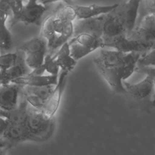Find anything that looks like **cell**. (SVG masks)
Masks as SVG:
<instances>
[{
  "label": "cell",
  "mask_w": 155,
  "mask_h": 155,
  "mask_svg": "<svg viewBox=\"0 0 155 155\" xmlns=\"http://www.w3.org/2000/svg\"><path fill=\"white\" fill-rule=\"evenodd\" d=\"M68 74V73L67 71H60L58 82L51 96L46 101L44 108L42 111L43 114L50 120L52 119L59 107Z\"/></svg>",
  "instance_id": "obj_7"
},
{
  "label": "cell",
  "mask_w": 155,
  "mask_h": 155,
  "mask_svg": "<svg viewBox=\"0 0 155 155\" xmlns=\"http://www.w3.org/2000/svg\"><path fill=\"white\" fill-rule=\"evenodd\" d=\"M46 53H36L24 54L25 62L28 68L35 70L39 68L44 64Z\"/></svg>",
  "instance_id": "obj_23"
},
{
  "label": "cell",
  "mask_w": 155,
  "mask_h": 155,
  "mask_svg": "<svg viewBox=\"0 0 155 155\" xmlns=\"http://www.w3.org/2000/svg\"><path fill=\"white\" fill-rule=\"evenodd\" d=\"M155 15V0L139 1L134 28L137 27L146 18Z\"/></svg>",
  "instance_id": "obj_20"
},
{
  "label": "cell",
  "mask_w": 155,
  "mask_h": 155,
  "mask_svg": "<svg viewBox=\"0 0 155 155\" xmlns=\"http://www.w3.org/2000/svg\"><path fill=\"white\" fill-rule=\"evenodd\" d=\"M0 155H5V154L4 153V152L2 150H0Z\"/></svg>",
  "instance_id": "obj_33"
},
{
  "label": "cell",
  "mask_w": 155,
  "mask_h": 155,
  "mask_svg": "<svg viewBox=\"0 0 155 155\" xmlns=\"http://www.w3.org/2000/svg\"><path fill=\"white\" fill-rule=\"evenodd\" d=\"M59 76L48 74H32L28 73L27 75L12 81L10 83L23 85L24 87H42L47 85H56Z\"/></svg>",
  "instance_id": "obj_14"
},
{
  "label": "cell",
  "mask_w": 155,
  "mask_h": 155,
  "mask_svg": "<svg viewBox=\"0 0 155 155\" xmlns=\"http://www.w3.org/2000/svg\"><path fill=\"white\" fill-rule=\"evenodd\" d=\"M68 42L65 43L53 56L59 67L61 71L69 73L74 69L77 64V61L71 56Z\"/></svg>",
  "instance_id": "obj_16"
},
{
  "label": "cell",
  "mask_w": 155,
  "mask_h": 155,
  "mask_svg": "<svg viewBox=\"0 0 155 155\" xmlns=\"http://www.w3.org/2000/svg\"><path fill=\"white\" fill-rule=\"evenodd\" d=\"M154 18H155V15H154Z\"/></svg>",
  "instance_id": "obj_35"
},
{
  "label": "cell",
  "mask_w": 155,
  "mask_h": 155,
  "mask_svg": "<svg viewBox=\"0 0 155 155\" xmlns=\"http://www.w3.org/2000/svg\"><path fill=\"white\" fill-rule=\"evenodd\" d=\"M142 54L132 52L125 53L117 50L102 49L93 59L96 67L111 90L116 94H125L123 81L135 71Z\"/></svg>",
  "instance_id": "obj_1"
},
{
  "label": "cell",
  "mask_w": 155,
  "mask_h": 155,
  "mask_svg": "<svg viewBox=\"0 0 155 155\" xmlns=\"http://www.w3.org/2000/svg\"><path fill=\"white\" fill-rule=\"evenodd\" d=\"M47 48L48 46L46 40L40 36L33 38L24 42L20 47L19 50H21L24 54L36 53H44L47 54Z\"/></svg>",
  "instance_id": "obj_18"
},
{
  "label": "cell",
  "mask_w": 155,
  "mask_h": 155,
  "mask_svg": "<svg viewBox=\"0 0 155 155\" xmlns=\"http://www.w3.org/2000/svg\"><path fill=\"white\" fill-rule=\"evenodd\" d=\"M104 47H111L116 50L128 53H140L142 55L150 51L154 46L143 44L129 39L126 34H121L113 38H102Z\"/></svg>",
  "instance_id": "obj_5"
},
{
  "label": "cell",
  "mask_w": 155,
  "mask_h": 155,
  "mask_svg": "<svg viewBox=\"0 0 155 155\" xmlns=\"http://www.w3.org/2000/svg\"><path fill=\"white\" fill-rule=\"evenodd\" d=\"M55 85H51L42 87H25L24 91L26 94H34L46 102L53 91Z\"/></svg>",
  "instance_id": "obj_22"
},
{
  "label": "cell",
  "mask_w": 155,
  "mask_h": 155,
  "mask_svg": "<svg viewBox=\"0 0 155 155\" xmlns=\"http://www.w3.org/2000/svg\"><path fill=\"white\" fill-rule=\"evenodd\" d=\"M42 67L44 69L45 74L59 76L60 68L57 64L53 55L50 54H46Z\"/></svg>",
  "instance_id": "obj_27"
},
{
  "label": "cell",
  "mask_w": 155,
  "mask_h": 155,
  "mask_svg": "<svg viewBox=\"0 0 155 155\" xmlns=\"http://www.w3.org/2000/svg\"><path fill=\"white\" fill-rule=\"evenodd\" d=\"M118 5V3L109 5H101L97 4H90L82 5L73 4L76 12L77 19H86L97 17L111 12Z\"/></svg>",
  "instance_id": "obj_13"
},
{
  "label": "cell",
  "mask_w": 155,
  "mask_h": 155,
  "mask_svg": "<svg viewBox=\"0 0 155 155\" xmlns=\"http://www.w3.org/2000/svg\"><path fill=\"white\" fill-rule=\"evenodd\" d=\"M8 11L7 1H0V54L9 53L13 45L12 35L7 25Z\"/></svg>",
  "instance_id": "obj_9"
},
{
  "label": "cell",
  "mask_w": 155,
  "mask_h": 155,
  "mask_svg": "<svg viewBox=\"0 0 155 155\" xmlns=\"http://www.w3.org/2000/svg\"><path fill=\"white\" fill-rule=\"evenodd\" d=\"M9 124L10 123L5 117L0 116V138H2Z\"/></svg>",
  "instance_id": "obj_32"
},
{
  "label": "cell",
  "mask_w": 155,
  "mask_h": 155,
  "mask_svg": "<svg viewBox=\"0 0 155 155\" xmlns=\"http://www.w3.org/2000/svg\"><path fill=\"white\" fill-rule=\"evenodd\" d=\"M68 42L70 47L71 56L77 62L81 58L86 56L87 55L93 51L92 50L85 47L70 39L68 41Z\"/></svg>",
  "instance_id": "obj_24"
},
{
  "label": "cell",
  "mask_w": 155,
  "mask_h": 155,
  "mask_svg": "<svg viewBox=\"0 0 155 155\" xmlns=\"http://www.w3.org/2000/svg\"><path fill=\"white\" fill-rule=\"evenodd\" d=\"M28 109V116L25 125L36 142L47 140L51 133V120L48 119L42 111Z\"/></svg>",
  "instance_id": "obj_3"
},
{
  "label": "cell",
  "mask_w": 155,
  "mask_h": 155,
  "mask_svg": "<svg viewBox=\"0 0 155 155\" xmlns=\"http://www.w3.org/2000/svg\"><path fill=\"white\" fill-rule=\"evenodd\" d=\"M1 78H2V73L1 71L0 70V84H1Z\"/></svg>",
  "instance_id": "obj_34"
},
{
  "label": "cell",
  "mask_w": 155,
  "mask_h": 155,
  "mask_svg": "<svg viewBox=\"0 0 155 155\" xmlns=\"http://www.w3.org/2000/svg\"><path fill=\"white\" fill-rule=\"evenodd\" d=\"M25 97V100L29 107H31L32 108H34L36 110H43L46 102L45 101H43L40 97L31 94H26Z\"/></svg>",
  "instance_id": "obj_30"
},
{
  "label": "cell",
  "mask_w": 155,
  "mask_h": 155,
  "mask_svg": "<svg viewBox=\"0 0 155 155\" xmlns=\"http://www.w3.org/2000/svg\"><path fill=\"white\" fill-rule=\"evenodd\" d=\"M19 54L16 52L0 54V70L2 74L16 62Z\"/></svg>",
  "instance_id": "obj_26"
},
{
  "label": "cell",
  "mask_w": 155,
  "mask_h": 155,
  "mask_svg": "<svg viewBox=\"0 0 155 155\" xmlns=\"http://www.w3.org/2000/svg\"><path fill=\"white\" fill-rule=\"evenodd\" d=\"M28 68L25 62L24 54L23 57L19 55L15 64L2 74L1 84H9L15 79L27 75L30 73L28 72Z\"/></svg>",
  "instance_id": "obj_17"
},
{
  "label": "cell",
  "mask_w": 155,
  "mask_h": 155,
  "mask_svg": "<svg viewBox=\"0 0 155 155\" xmlns=\"http://www.w3.org/2000/svg\"><path fill=\"white\" fill-rule=\"evenodd\" d=\"M137 66L155 67V46L148 53L141 56Z\"/></svg>",
  "instance_id": "obj_29"
},
{
  "label": "cell",
  "mask_w": 155,
  "mask_h": 155,
  "mask_svg": "<svg viewBox=\"0 0 155 155\" xmlns=\"http://www.w3.org/2000/svg\"><path fill=\"white\" fill-rule=\"evenodd\" d=\"M10 10L13 15V21L17 22L19 17L22 13L24 7V2L22 1H6Z\"/></svg>",
  "instance_id": "obj_28"
},
{
  "label": "cell",
  "mask_w": 155,
  "mask_h": 155,
  "mask_svg": "<svg viewBox=\"0 0 155 155\" xmlns=\"http://www.w3.org/2000/svg\"><path fill=\"white\" fill-rule=\"evenodd\" d=\"M47 9V5L44 2L28 1L24 4V9L17 22H22L25 25L38 24Z\"/></svg>",
  "instance_id": "obj_10"
},
{
  "label": "cell",
  "mask_w": 155,
  "mask_h": 155,
  "mask_svg": "<svg viewBox=\"0 0 155 155\" xmlns=\"http://www.w3.org/2000/svg\"><path fill=\"white\" fill-rule=\"evenodd\" d=\"M70 40L87 47L93 51L99 48H104L103 41L101 38H98L89 34H79L71 38Z\"/></svg>",
  "instance_id": "obj_19"
},
{
  "label": "cell",
  "mask_w": 155,
  "mask_h": 155,
  "mask_svg": "<svg viewBox=\"0 0 155 155\" xmlns=\"http://www.w3.org/2000/svg\"><path fill=\"white\" fill-rule=\"evenodd\" d=\"M105 15L86 19H76L73 22V36L81 33H86L102 38Z\"/></svg>",
  "instance_id": "obj_8"
},
{
  "label": "cell",
  "mask_w": 155,
  "mask_h": 155,
  "mask_svg": "<svg viewBox=\"0 0 155 155\" xmlns=\"http://www.w3.org/2000/svg\"><path fill=\"white\" fill-rule=\"evenodd\" d=\"M54 15H50L44 20L41 25V36L45 39L47 43L50 42L56 34L54 30Z\"/></svg>",
  "instance_id": "obj_21"
},
{
  "label": "cell",
  "mask_w": 155,
  "mask_h": 155,
  "mask_svg": "<svg viewBox=\"0 0 155 155\" xmlns=\"http://www.w3.org/2000/svg\"><path fill=\"white\" fill-rule=\"evenodd\" d=\"M28 105L25 100L10 111L0 110V116L5 117L10 124H25L28 116Z\"/></svg>",
  "instance_id": "obj_15"
},
{
  "label": "cell",
  "mask_w": 155,
  "mask_h": 155,
  "mask_svg": "<svg viewBox=\"0 0 155 155\" xmlns=\"http://www.w3.org/2000/svg\"><path fill=\"white\" fill-rule=\"evenodd\" d=\"M2 139L6 140L8 147L22 142L35 141L34 137L28 131L25 124H9Z\"/></svg>",
  "instance_id": "obj_12"
},
{
  "label": "cell",
  "mask_w": 155,
  "mask_h": 155,
  "mask_svg": "<svg viewBox=\"0 0 155 155\" xmlns=\"http://www.w3.org/2000/svg\"><path fill=\"white\" fill-rule=\"evenodd\" d=\"M54 16L64 22H73L76 19V12L73 5L62 7L54 15Z\"/></svg>",
  "instance_id": "obj_25"
},
{
  "label": "cell",
  "mask_w": 155,
  "mask_h": 155,
  "mask_svg": "<svg viewBox=\"0 0 155 155\" xmlns=\"http://www.w3.org/2000/svg\"><path fill=\"white\" fill-rule=\"evenodd\" d=\"M123 84L125 90V95L130 108L145 112L151 110L154 107V88L150 76L146 75L145 79L136 84L124 81Z\"/></svg>",
  "instance_id": "obj_2"
},
{
  "label": "cell",
  "mask_w": 155,
  "mask_h": 155,
  "mask_svg": "<svg viewBox=\"0 0 155 155\" xmlns=\"http://www.w3.org/2000/svg\"><path fill=\"white\" fill-rule=\"evenodd\" d=\"M19 86L13 83L0 84V110L7 111L18 107Z\"/></svg>",
  "instance_id": "obj_11"
},
{
  "label": "cell",
  "mask_w": 155,
  "mask_h": 155,
  "mask_svg": "<svg viewBox=\"0 0 155 155\" xmlns=\"http://www.w3.org/2000/svg\"><path fill=\"white\" fill-rule=\"evenodd\" d=\"M139 2L136 0L121 2L110 12L126 35L134 28Z\"/></svg>",
  "instance_id": "obj_4"
},
{
  "label": "cell",
  "mask_w": 155,
  "mask_h": 155,
  "mask_svg": "<svg viewBox=\"0 0 155 155\" xmlns=\"http://www.w3.org/2000/svg\"><path fill=\"white\" fill-rule=\"evenodd\" d=\"M135 71L142 73L147 76H150L153 81L154 88V94L153 97V106L155 107V67H137L136 66Z\"/></svg>",
  "instance_id": "obj_31"
},
{
  "label": "cell",
  "mask_w": 155,
  "mask_h": 155,
  "mask_svg": "<svg viewBox=\"0 0 155 155\" xmlns=\"http://www.w3.org/2000/svg\"><path fill=\"white\" fill-rule=\"evenodd\" d=\"M127 37L137 42L155 46V18L151 16L146 18L139 26L134 28Z\"/></svg>",
  "instance_id": "obj_6"
}]
</instances>
